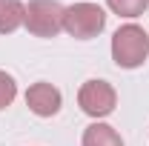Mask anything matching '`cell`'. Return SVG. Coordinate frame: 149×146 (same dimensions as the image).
Segmentation results:
<instances>
[{
  "label": "cell",
  "instance_id": "8",
  "mask_svg": "<svg viewBox=\"0 0 149 146\" xmlns=\"http://www.w3.org/2000/svg\"><path fill=\"white\" fill-rule=\"evenodd\" d=\"M106 6L120 17H138L149 9V0H106Z\"/></svg>",
  "mask_w": 149,
  "mask_h": 146
},
{
  "label": "cell",
  "instance_id": "1",
  "mask_svg": "<svg viewBox=\"0 0 149 146\" xmlns=\"http://www.w3.org/2000/svg\"><path fill=\"white\" fill-rule=\"evenodd\" d=\"M149 57V35L138 23H126L112 35V60L120 69H138Z\"/></svg>",
  "mask_w": 149,
  "mask_h": 146
},
{
  "label": "cell",
  "instance_id": "6",
  "mask_svg": "<svg viewBox=\"0 0 149 146\" xmlns=\"http://www.w3.org/2000/svg\"><path fill=\"white\" fill-rule=\"evenodd\" d=\"M26 23V6L20 0H0V35H12Z\"/></svg>",
  "mask_w": 149,
  "mask_h": 146
},
{
  "label": "cell",
  "instance_id": "9",
  "mask_svg": "<svg viewBox=\"0 0 149 146\" xmlns=\"http://www.w3.org/2000/svg\"><path fill=\"white\" fill-rule=\"evenodd\" d=\"M15 97H17V83H15V77L0 69V109L12 106Z\"/></svg>",
  "mask_w": 149,
  "mask_h": 146
},
{
  "label": "cell",
  "instance_id": "2",
  "mask_svg": "<svg viewBox=\"0 0 149 146\" xmlns=\"http://www.w3.org/2000/svg\"><path fill=\"white\" fill-rule=\"evenodd\" d=\"M106 29V12L97 3H74L63 12V32L77 40H92Z\"/></svg>",
  "mask_w": 149,
  "mask_h": 146
},
{
  "label": "cell",
  "instance_id": "3",
  "mask_svg": "<svg viewBox=\"0 0 149 146\" xmlns=\"http://www.w3.org/2000/svg\"><path fill=\"white\" fill-rule=\"evenodd\" d=\"M63 12L57 0H29L23 26L35 37H57L63 32Z\"/></svg>",
  "mask_w": 149,
  "mask_h": 146
},
{
  "label": "cell",
  "instance_id": "5",
  "mask_svg": "<svg viewBox=\"0 0 149 146\" xmlns=\"http://www.w3.org/2000/svg\"><path fill=\"white\" fill-rule=\"evenodd\" d=\"M26 106L35 112L37 117H52L63 106V95H60L57 86L40 80V83H32L29 86V92H26Z\"/></svg>",
  "mask_w": 149,
  "mask_h": 146
},
{
  "label": "cell",
  "instance_id": "7",
  "mask_svg": "<svg viewBox=\"0 0 149 146\" xmlns=\"http://www.w3.org/2000/svg\"><path fill=\"white\" fill-rule=\"evenodd\" d=\"M83 146H123L120 135L109 123H92L83 132Z\"/></svg>",
  "mask_w": 149,
  "mask_h": 146
},
{
  "label": "cell",
  "instance_id": "4",
  "mask_svg": "<svg viewBox=\"0 0 149 146\" xmlns=\"http://www.w3.org/2000/svg\"><path fill=\"white\" fill-rule=\"evenodd\" d=\"M118 92L106 80H86L77 92V106L86 112L89 117H106L115 112Z\"/></svg>",
  "mask_w": 149,
  "mask_h": 146
}]
</instances>
